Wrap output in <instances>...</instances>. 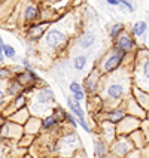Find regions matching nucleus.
<instances>
[{
	"instance_id": "1",
	"label": "nucleus",
	"mask_w": 149,
	"mask_h": 158,
	"mask_svg": "<svg viewBox=\"0 0 149 158\" xmlns=\"http://www.w3.org/2000/svg\"><path fill=\"white\" fill-rule=\"evenodd\" d=\"M125 55H127V54L121 52L118 48L112 46V49H110L109 55H107L106 60H103V63H101L100 72L105 73V75H109V73L116 72L119 67H121V64L124 63V60H125Z\"/></svg>"
},
{
	"instance_id": "2",
	"label": "nucleus",
	"mask_w": 149,
	"mask_h": 158,
	"mask_svg": "<svg viewBox=\"0 0 149 158\" xmlns=\"http://www.w3.org/2000/svg\"><path fill=\"white\" fill-rule=\"evenodd\" d=\"M110 151L115 157L125 158L134 151V143L131 142L130 136H118L110 145Z\"/></svg>"
},
{
	"instance_id": "3",
	"label": "nucleus",
	"mask_w": 149,
	"mask_h": 158,
	"mask_svg": "<svg viewBox=\"0 0 149 158\" xmlns=\"http://www.w3.org/2000/svg\"><path fill=\"white\" fill-rule=\"evenodd\" d=\"M66 37H67V35L64 30H61L60 27H52L46 31V35L43 37L45 46L51 51H57L66 42Z\"/></svg>"
},
{
	"instance_id": "4",
	"label": "nucleus",
	"mask_w": 149,
	"mask_h": 158,
	"mask_svg": "<svg viewBox=\"0 0 149 158\" xmlns=\"http://www.w3.org/2000/svg\"><path fill=\"white\" fill-rule=\"evenodd\" d=\"M140 127H142V119L136 118V116H131V115H127L122 121L116 125L118 136H130L131 133L139 130Z\"/></svg>"
},
{
	"instance_id": "5",
	"label": "nucleus",
	"mask_w": 149,
	"mask_h": 158,
	"mask_svg": "<svg viewBox=\"0 0 149 158\" xmlns=\"http://www.w3.org/2000/svg\"><path fill=\"white\" fill-rule=\"evenodd\" d=\"M114 46H115V48H118L121 52L128 54V52H131V51H134V49H136L137 44H136V40H134V37H133L131 35L124 33V35H121L118 39H116V40H115Z\"/></svg>"
},
{
	"instance_id": "6",
	"label": "nucleus",
	"mask_w": 149,
	"mask_h": 158,
	"mask_svg": "<svg viewBox=\"0 0 149 158\" xmlns=\"http://www.w3.org/2000/svg\"><path fill=\"white\" fill-rule=\"evenodd\" d=\"M125 85H124L121 81H114L112 84H109L106 87V97L109 100H114V102H118L121 100L124 96H125Z\"/></svg>"
},
{
	"instance_id": "7",
	"label": "nucleus",
	"mask_w": 149,
	"mask_h": 158,
	"mask_svg": "<svg viewBox=\"0 0 149 158\" xmlns=\"http://www.w3.org/2000/svg\"><path fill=\"white\" fill-rule=\"evenodd\" d=\"M98 82H100V72L97 70V69H94V70L87 76L85 82H84L85 93L91 94V96H96L97 89H98Z\"/></svg>"
},
{
	"instance_id": "8",
	"label": "nucleus",
	"mask_w": 149,
	"mask_h": 158,
	"mask_svg": "<svg viewBox=\"0 0 149 158\" xmlns=\"http://www.w3.org/2000/svg\"><path fill=\"white\" fill-rule=\"evenodd\" d=\"M127 114L131 115V116H136V118H139V119H145V118H148V112L142 107L133 97H130L128 100H127Z\"/></svg>"
},
{
	"instance_id": "9",
	"label": "nucleus",
	"mask_w": 149,
	"mask_h": 158,
	"mask_svg": "<svg viewBox=\"0 0 149 158\" xmlns=\"http://www.w3.org/2000/svg\"><path fill=\"white\" fill-rule=\"evenodd\" d=\"M131 94H133L131 96L133 98H134L146 112H149V93L148 91H145V89H142V88H139V87H133Z\"/></svg>"
},
{
	"instance_id": "10",
	"label": "nucleus",
	"mask_w": 149,
	"mask_h": 158,
	"mask_svg": "<svg viewBox=\"0 0 149 158\" xmlns=\"http://www.w3.org/2000/svg\"><path fill=\"white\" fill-rule=\"evenodd\" d=\"M54 100H55V97H54L52 89L49 87H43L42 89H39L37 94H36V102H37V105L48 106L49 103H52Z\"/></svg>"
},
{
	"instance_id": "11",
	"label": "nucleus",
	"mask_w": 149,
	"mask_h": 158,
	"mask_svg": "<svg viewBox=\"0 0 149 158\" xmlns=\"http://www.w3.org/2000/svg\"><path fill=\"white\" fill-rule=\"evenodd\" d=\"M127 115H128L127 114V109H124V107H114V109H110V110L107 112V115H106V121H109V123L118 125Z\"/></svg>"
},
{
	"instance_id": "12",
	"label": "nucleus",
	"mask_w": 149,
	"mask_h": 158,
	"mask_svg": "<svg viewBox=\"0 0 149 158\" xmlns=\"http://www.w3.org/2000/svg\"><path fill=\"white\" fill-rule=\"evenodd\" d=\"M48 26H49V23H36V24H31L27 35H28L30 39L36 40V39L42 37L43 35H46V33H45V30H46V27Z\"/></svg>"
},
{
	"instance_id": "13",
	"label": "nucleus",
	"mask_w": 149,
	"mask_h": 158,
	"mask_svg": "<svg viewBox=\"0 0 149 158\" xmlns=\"http://www.w3.org/2000/svg\"><path fill=\"white\" fill-rule=\"evenodd\" d=\"M109 152V143L105 139H96L94 140V155L96 158H105Z\"/></svg>"
},
{
	"instance_id": "14",
	"label": "nucleus",
	"mask_w": 149,
	"mask_h": 158,
	"mask_svg": "<svg viewBox=\"0 0 149 158\" xmlns=\"http://www.w3.org/2000/svg\"><path fill=\"white\" fill-rule=\"evenodd\" d=\"M94 44H96V35H94L93 31H85V33H82V35L79 36L78 45L81 48L88 49V48H91Z\"/></svg>"
},
{
	"instance_id": "15",
	"label": "nucleus",
	"mask_w": 149,
	"mask_h": 158,
	"mask_svg": "<svg viewBox=\"0 0 149 158\" xmlns=\"http://www.w3.org/2000/svg\"><path fill=\"white\" fill-rule=\"evenodd\" d=\"M28 119H30V116H28V110H27L26 107L21 109V110H17L15 114H12L9 116V121H12V123H15V124H19V125L27 124Z\"/></svg>"
},
{
	"instance_id": "16",
	"label": "nucleus",
	"mask_w": 149,
	"mask_h": 158,
	"mask_svg": "<svg viewBox=\"0 0 149 158\" xmlns=\"http://www.w3.org/2000/svg\"><path fill=\"white\" fill-rule=\"evenodd\" d=\"M67 106H69V109L72 110V114L75 115L78 119H81V118H85V112H84V109L81 107V103L75 102L72 97H67Z\"/></svg>"
},
{
	"instance_id": "17",
	"label": "nucleus",
	"mask_w": 149,
	"mask_h": 158,
	"mask_svg": "<svg viewBox=\"0 0 149 158\" xmlns=\"http://www.w3.org/2000/svg\"><path fill=\"white\" fill-rule=\"evenodd\" d=\"M148 33V23L146 21H137L131 27V35L136 37H143Z\"/></svg>"
},
{
	"instance_id": "18",
	"label": "nucleus",
	"mask_w": 149,
	"mask_h": 158,
	"mask_svg": "<svg viewBox=\"0 0 149 158\" xmlns=\"http://www.w3.org/2000/svg\"><path fill=\"white\" fill-rule=\"evenodd\" d=\"M39 18V9L35 5H27V8L24 9V21L26 23H33Z\"/></svg>"
},
{
	"instance_id": "19",
	"label": "nucleus",
	"mask_w": 149,
	"mask_h": 158,
	"mask_svg": "<svg viewBox=\"0 0 149 158\" xmlns=\"http://www.w3.org/2000/svg\"><path fill=\"white\" fill-rule=\"evenodd\" d=\"M124 31H125V26H124L122 23H115L114 26L109 28V37L115 42L119 36L124 35Z\"/></svg>"
},
{
	"instance_id": "20",
	"label": "nucleus",
	"mask_w": 149,
	"mask_h": 158,
	"mask_svg": "<svg viewBox=\"0 0 149 158\" xmlns=\"http://www.w3.org/2000/svg\"><path fill=\"white\" fill-rule=\"evenodd\" d=\"M23 84L18 81V79H15V81H12V82H9V87L8 89H6V93H8L9 97H17L21 94V89H23Z\"/></svg>"
},
{
	"instance_id": "21",
	"label": "nucleus",
	"mask_w": 149,
	"mask_h": 158,
	"mask_svg": "<svg viewBox=\"0 0 149 158\" xmlns=\"http://www.w3.org/2000/svg\"><path fill=\"white\" fill-rule=\"evenodd\" d=\"M0 49H2V55L5 57V58H9V60H12V58H15V49H14V46H10V45L5 44L3 40L0 42Z\"/></svg>"
},
{
	"instance_id": "22",
	"label": "nucleus",
	"mask_w": 149,
	"mask_h": 158,
	"mask_svg": "<svg viewBox=\"0 0 149 158\" xmlns=\"http://www.w3.org/2000/svg\"><path fill=\"white\" fill-rule=\"evenodd\" d=\"M85 66H87V55L81 54V55H76L73 58V67L76 72H82L85 69Z\"/></svg>"
},
{
	"instance_id": "23",
	"label": "nucleus",
	"mask_w": 149,
	"mask_h": 158,
	"mask_svg": "<svg viewBox=\"0 0 149 158\" xmlns=\"http://www.w3.org/2000/svg\"><path fill=\"white\" fill-rule=\"evenodd\" d=\"M57 124H58V121L52 115H46L45 118H42V130H52Z\"/></svg>"
},
{
	"instance_id": "24",
	"label": "nucleus",
	"mask_w": 149,
	"mask_h": 158,
	"mask_svg": "<svg viewBox=\"0 0 149 158\" xmlns=\"http://www.w3.org/2000/svg\"><path fill=\"white\" fill-rule=\"evenodd\" d=\"M27 105V97L24 93H21L19 96H17L14 98V102H12V106H14V109H17V110H21V109H24Z\"/></svg>"
},
{
	"instance_id": "25",
	"label": "nucleus",
	"mask_w": 149,
	"mask_h": 158,
	"mask_svg": "<svg viewBox=\"0 0 149 158\" xmlns=\"http://www.w3.org/2000/svg\"><path fill=\"white\" fill-rule=\"evenodd\" d=\"M67 115H69V114L63 109L61 106L57 105L55 107H52V116L57 119V121H58V123H60V121H66V119H67Z\"/></svg>"
},
{
	"instance_id": "26",
	"label": "nucleus",
	"mask_w": 149,
	"mask_h": 158,
	"mask_svg": "<svg viewBox=\"0 0 149 158\" xmlns=\"http://www.w3.org/2000/svg\"><path fill=\"white\" fill-rule=\"evenodd\" d=\"M140 70H142V76H143V79H145L146 82H149V58H146L145 61L142 63Z\"/></svg>"
},
{
	"instance_id": "27",
	"label": "nucleus",
	"mask_w": 149,
	"mask_h": 158,
	"mask_svg": "<svg viewBox=\"0 0 149 158\" xmlns=\"http://www.w3.org/2000/svg\"><path fill=\"white\" fill-rule=\"evenodd\" d=\"M69 91H70L72 94H75V93H79V91H84V87L81 85V82L73 81L70 85H69Z\"/></svg>"
},
{
	"instance_id": "28",
	"label": "nucleus",
	"mask_w": 149,
	"mask_h": 158,
	"mask_svg": "<svg viewBox=\"0 0 149 158\" xmlns=\"http://www.w3.org/2000/svg\"><path fill=\"white\" fill-rule=\"evenodd\" d=\"M85 94H87V93H85V89H84V91H79V93H75V94H72V98H73L75 102L81 103V102H84V100H85V97H87Z\"/></svg>"
},
{
	"instance_id": "29",
	"label": "nucleus",
	"mask_w": 149,
	"mask_h": 158,
	"mask_svg": "<svg viewBox=\"0 0 149 158\" xmlns=\"http://www.w3.org/2000/svg\"><path fill=\"white\" fill-rule=\"evenodd\" d=\"M121 6L127 9L128 12H134L136 10V3H133V2H127V0H121Z\"/></svg>"
},
{
	"instance_id": "30",
	"label": "nucleus",
	"mask_w": 149,
	"mask_h": 158,
	"mask_svg": "<svg viewBox=\"0 0 149 158\" xmlns=\"http://www.w3.org/2000/svg\"><path fill=\"white\" fill-rule=\"evenodd\" d=\"M66 121L70 124L73 128H76V127L79 125V124H78V118H76V116H75L73 114H69V115H67V119H66Z\"/></svg>"
},
{
	"instance_id": "31",
	"label": "nucleus",
	"mask_w": 149,
	"mask_h": 158,
	"mask_svg": "<svg viewBox=\"0 0 149 158\" xmlns=\"http://www.w3.org/2000/svg\"><path fill=\"white\" fill-rule=\"evenodd\" d=\"M78 124L82 127V130H85L88 134H91V127L88 125V123L85 121V118H81V119H78Z\"/></svg>"
},
{
	"instance_id": "32",
	"label": "nucleus",
	"mask_w": 149,
	"mask_h": 158,
	"mask_svg": "<svg viewBox=\"0 0 149 158\" xmlns=\"http://www.w3.org/2000/svg\"><path fill=\"white\" fill-rule=\"evenodd\" d=\"M21 66H23L26 70H33V67H31V63H30V60H28V58H23Z\"/></svg>"
},
{
	"instance_id": "33",
	"label": "nucleus",
	"mask_w": 149,
	"mask_h": 158,
	"mask_svg": "<svg viewBox=\"0 0 149 158\" xmlns=\"http://www.w3.org/2000/svg\"><path fill=\"white\" fill-rule=\"evenodd\" d=\"M6 78H10V72L8 69H2V81H5Z\"/></svg>"
},
{
	"instance_id": "34",
	"label": "nucleus",
	"mask_w": 149,
	"mask_h": 158,
	"mask_svg": "<svg viewBox=\"0 0 149 158\" xmlns=\"http://www.w3.org/2000/svg\"><path fill=\"white\" fill-rule=\"evenodd\" d=\"M106 3L109 6H121V0H107Z\"/></svg>"
},
{
	"instance_id": "35",
	"label": "nucleus",
	"mask_w": 149,
	"mask_h": 158,
	"mask_svg": "<svg viewBox=\"0 0 149 158\" xmlns=\"http://www.w3.org/2000/svg\"><path fill=\"white\" fill-rule=\"evenodd\" d=\"M128 158H142L140 154H136V152H131L130 155H128Z\"/></svg>"
},
{
	"instance_id": "36",
	"label": "nucleus",
	"mask_w": 149,
	"mask_h": 158,
	"mask_svg": "<svg viewBox=\"0 0 149 158\" xmlns=\"http://www.w3.org/2000/svg\"><path fill=\"white\" fill-rule=\"evenodd\" d=\"M105 158H118V157H115V155H107V157H105Z\"/></svg>"
}]
</instances>
